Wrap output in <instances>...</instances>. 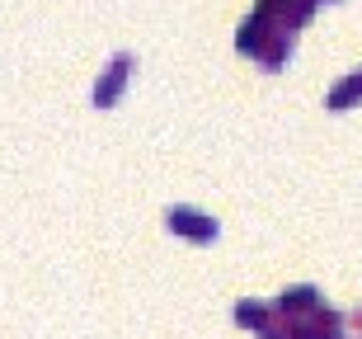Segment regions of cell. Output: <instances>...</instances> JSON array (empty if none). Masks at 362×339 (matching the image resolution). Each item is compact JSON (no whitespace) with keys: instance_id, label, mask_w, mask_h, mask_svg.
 <instances>
[{"instance_id":"obj_2","label":"cell","mask_w":362,"mask_h":339,"mask_svg":"<svg viewBox=\"0 0 362 339\" xmlns=\"http://www.w3.org/2000/svg\"><path fill=\"white\" fill-rule=\"evenodd\" d=\"M339 326H344V316L320 306V311H310L301 326H292V335L296 339H339Z\"/></svg>"},{"instance_id":"obj_3","label":"cell","mask_w":362,"mask_h":339,"mask_svg":"<svg viewBox=\"0 0 362 339\" xmlns=\"http://www.w3.org/2000/svg\"><path fill=\"white\" fill-rule=\"evenodd\" d=\"M278 311H282V316H310V311H320V292H315V287L282 292V297H278Z\"/></svg>"},{"instance_id":"obj_1","label":"cell","mask_w":362,"mask_h":339,"mask_svg":"<svg viewBox=\"0 0 362 339\" xmlns=\"http://www.w3.org/2000/svg\"><path fill=\"white\" fill-rule=\"evenodd\" d=\"M170 226H175L179 236H188V241H198V245L216 241V222L193 212V207H175V212H170Z\"/></svg>"},{"instance_id":"obj_4","label":"cell","mask_w":362,"mask_h":339,"mask_svg":"<svg viewBox=\"0 0 362 339\" xmlns=\"http://www.w3.org/2000/svg\"><path fill=\"white\" fill-rule=\"evenodd\" d=\"M127 67H132V57H118V62H113V71H108V85H104V90H94V104H113V99H118L122 81H127V76H122Z\"/></svg>"},{"instance_id":"obj_5","label":"cell","mask_w":362,"mask_h":339,"mask_svg":"<svg viewBox=\"0 0 362 339\" xmlns=\"http://www.w3.org/2000/svg\"><path fill=\"white\" fill-rule=\"evenodd\" d=\"M358 99H362V71H353L349 81L329 95V109H349V104H358Z\"/></svg>"},{"instance_id":"obj_6","label":"cell","mask_w":362,"mask_h":339,"mask_svg":"<svg viewBox=\"0 0 362 339\" xmlns=\"http://www.w3.org/2000/svg\"><path fill=\"white\" fill-rule=\"evenodd\" d=\"M329 5H339V0H329Z\"/></svg>"}]
</instances>
